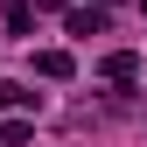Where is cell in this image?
Instances as JSON below:
<instances>
[{
  "instance_id": "1",
  "label": "cell",
  "mask_w": 147,
  "mask_h": 147,
  "mask_svg": "<svg viewBox=\"0 0 147 147\" xmlns=\"http://www.w3.org/2000/svg\"><path fill=\"white\" fill-rule=\"evenodd\" d=\"M105 77H112V84H133V77H140V56H133V49H119V56H105Z\"/></svg>"
},
{
  "instance_id": "2",
  "label": "cell",
  "mask_w": 147,
  "mask_h": 147,
  "mask_svg": "<svg viewBox=\"0 0 147 147\" xmlns=\"http://www.w3.org/2000/svg\"><path fill=\"white\" fill-rule=\"evenodd\" d=\"M98 28H105L98 7H70V35H98Z\"/></svg>"
},
{
  "instance_id": "3",
  "label": "cell",
  "mask_w": 147,
  "mask_h": 147,
  "mask_svg": "<svg viewBox=\"0 0 147 147\" xmlns=\"http://www.w3.org/2000/svg\"><path fill=\"white\" fill-rule=\"evenodd\" d=\"M35 70H42V77H70V56H63V49H42Z\"/></svg>"
},
{
  "instance_id": "4",
  "label": "cell",
  "mask_w": 147,
  "mask_h": 147,
  "mask_svg": "<svg viewBox=\"0 0 147 147\" xmlns=\"http://www.w3.org/2000/svg\"><path fill=\"white\" fill-rule=\"evenodd\" d=\"M0 140H7V147H28V140H35V126H28V119H7V126H0Z\"/></svg>"
},
{
  "instance_id": "5",
  "label": "cell",
  "mask_w": 147,
  "mask_h": 147,
  "mask_svg": "<svg viewBox=\"0 0 147 147\" xmlns=\"http://www.w3.org/2000/svg\"><path fill=\"white\" fill-rule=\"evenodd\" d=\"M35 28V7H7V35H28Z\"/></svg>"
},
{
  "instance_id": "6",
  "label": "cell",
  "mask_w": 147,
  "mask_h": 147,
  "mask_svg": "<svg viewBox=\"0 0 147 147\" xmlns=\"http://www.w3.org/2000/svg\"><path fill=\"white\" fill-rule=\"evenodd\" d=\"M0 105H35V91H21V84H0Z\"/></svg>"
}]
</instances>
